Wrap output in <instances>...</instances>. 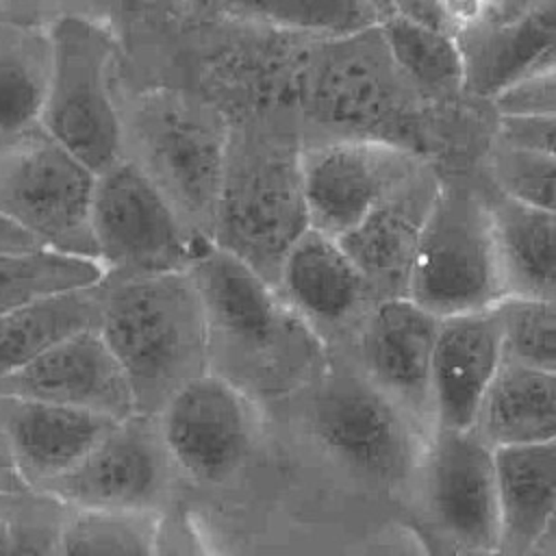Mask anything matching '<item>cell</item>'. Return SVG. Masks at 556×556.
Listing matches in <instances>:
<instances>
[{"mask_svg":"<svg viewBox=\"0 0 556 556\" xmlns=\"http://www.w3.org/2000/svg\"><path fill=\"white\" fill-rule=\"evenodd\" d=\"M52 61L50 24L0 17V143L39 124Z\"/></svg>","mask_w":556,"mask_h":556,"instance_id":"obj_25","label":"cell"},{"mask_svg":"<svg viewBox=\"0 0 556 556\" xmlns=\"http://www.w3.org/2000/svg\"><path fill=\"white\" fill-rule=\"evenodd\" d=\"M441 180L421 165L352 230L339 237L369 280L376 300L406 295L410 261Z\"/></svg>","mask_w":556,"mask_h":556,"instance_id":"obj_20","label":"cell"},{"mask_svg":"<svg viewBox=\"0 0 556 556\" xmlns=\"http://www.w3.org/2000/svg\"><path fill=\"white\" fill-rule=\"evenodd\" d=\"M43 248L35 237L15 226L11 219L0 215V252H24Z\"/></svg>","mask_w":556,"mask_h":556,"instance_id":"obj_37","label":"cell"},{"mask_svg":"<svg viewBox=\"0 0 556 556\" xmlns=\"http://www.w3.org/2000/svg\"><path fill=\"white\" fill-rule=\"evenodd\" d=\"M20 486H26V484L20 480V476L13 467L9 445H7V437H4L2 417H0V493L11 491V489H20Z\"/></svg>","mask_w":556,"mask_h":556,"instance_id":"obj_38","label":"cell"},{"mask_svg":"<svg viewBox=\"0 0 556 556\" xmlns=\"http://www.w3.org/2000/svg\"><path fill=\"white\" fill-rule=\"evenodd\" d=\"M489 169L497 189L526 204L556 213V154L495 137Z\"/></svg>","mask_w":556,"mask_h":556,"instance_id":"obj_30","label":"cell"},{"mask_svg":"<svg viewBox=\"0 0 556 556\" xmlns=\"http://www.w3.org/2000/svg\"><path fill=\"white\" fill-rule=\"evenodd\" d=\"M500 552L523 554L547 541L556 526V441L493 447Z\"/></svg>","mask_w":556,"mask_h":556,"instance_id":"obj_21","label":"cell"},{"mask_svg":"<svg viewBox=\"0 0 556 556\" xmlns=\"http://www.w3.org/2000/svg\"><path fill=\"white\" fill-rule=\"evenodd\" d=\"M100 332L126 371L139 413L161 406L211 371L202 300L189 269L106 271Z\"/></svg>","mask_w":556,"mask_h":556,"instance_id":"obj_3","label":"cell"},{"mask_svg":"<svg viewBox=\"0 0 556 556\" xmlns=\"http://www.w3.org/2000/svg\"><path fill=\"white\" fill-rule=\"evenodd\" d=\"M389 13H400L424 26L456 35L460 24L443 0H391ZM387 13V15H389Z\"/></svg>","mask_w":556,"mask_h":556,"instance_id":"obj_36","label":"cell"},{"mask_svg":"<svg viewBox=\"0 0 556 556\" xmlns=\"http://www.w3.org/2000/svg\"><path fill=\"white\" fill-rule=\"evenodd\" d=\"M2 493H0V554H11V536H9V521H7V508H4Z\"/></svg>","mask_w":556,"mask_h":556,"instance_id":"obj_40","label":"cell"},{"mask_svg":"<svg viewBox=\"0 0 556 556\" xmlns=\"http://www.w3.org/2000/svg\"><path fill=\"white\" fill-rule=\"evenodd\" d=\"M91 239L106 271L154 274L187 269L200 243L163 191L126 156L96 174Z\"/></svg>","mask_w":556,"mask_h":556,"instance_id":"obj_10","label":"cell"},{"mask_svg":"<svg viewBox=\"0 0 556 556\" xmlns=\"http://www.w3.org/2000/svg\"><path fill=\"white\" fill-rule=\"evenodd\" d=\"M161 513L67 506L59 554H159Z\"/></svg>","mask_w":556,"mask_h":556,"instance_id":"obj_27","label":"cell"},{"mask_svg":"<svg viewBox=\"0 0 556 556\" xmlns=\"http://www.w3.org/2000/svg\"><path fill=\"white\" fill-rule=\"evenodd\" d=\"M428 106L393 61L380 24L317 37L298 96L302 146L380 139L413 148L408 135Z\"/></svg>","mask_w":556,"mask_h":556,"instance_id":"obj_6","label":"cell"},{"mask_svg":"<svg viewBox=\"0 0 556 556\" xmlns=\"http://www.w3.org/2000/svg\"><path fill=\"white\" fill-rule=\"evenodd\" d=\"M473 428L491 447L556 441V371L504 356Z\"/></svg>","mask_w":556,"mask_h":556,"instance_id":"obj_24","label":"cell"},{"mask_svg":"<svg viewBox=\"0 0 556 556\" xmlns=\"http://www.w3.org/2000/svg\"><path fill=\"white\" fill-rule=\"evenodd\" d=\"M504 356L497 306L441 317L432 354V428H473Z\"/></svg>","mask_w":556,"mask_h":556,"instance_id":"obj_17","label":"cell"},{"mask_svg":"<svg viewBox=\"0 0 556 556\" xmlns=\"http://www.w3.org/2000/svg\"><path fill=\"white\" fill-rule=\"evenodd\" d=\"M265 410L291 469H324L369 491L397 486L417 473L428 439L402 406L339 354L321 376Z\"/></svg>","mask_w":556,"mask_h":556,"instance_id":"obj_1","label":"cell"},{"mask_svg":"<svg viewBox=\"0 0 556 556\" xmlns=\"http://www.w3.org/2000/svg\"><path fill=\"white\" fill-rule=\"evenodd\" d=\"M467 96L493 102L528 78L556 46V0H536L506 15H480L456 33Z\"/></svg>","mask_w":556,"mask_h":556,"instance_id":"obj_19","label":"cell"},{"mask_svg":"<svg viewBox=\"0 0 556 556\" xmlns=\"http://www.w3.org/2000/svg\"><path fill=\"white\" fill-rule=\"evenodd\" d=\"M106 269L96 258L48 248L0 252V315L48 291L102 280Z\"/></svg>","mask_w":556,"mask_h":556,"instance_id":"obj_28","label":"cell"},{"mask_svg":"<svg viewBox=\"0 0 556 556\" xmlns=\"http://www.w3.org/2000/svg\"><path fill=\"white\" fill-rule=\"evenodd\" d=\"M54 61L39 124L96 174L124 156L117 39L104 15L50 24Z\"/></svg>","mask_w":556,"mask_h":556,"instance_id":"obj_7","label":"cell"},{"mask_svg":"<svg viewBox=\"0 0 556 556\" xmlns=\"http://www.w3.org/2000/svg\"><path fill=\"white\" fill-rule=\"evenodd\" d=\"M9 454L26 486H43L74 469L117 419L46 400L0 393Z\"/></svg>","mask_w":556,"mask_h":556,"instance_id":"obj_18","label":"cell"},{"mask_svg":"<svg viewBox=\"0 0 556 556\" xmlns=\"http://www.w3.org/2000/svg\"><path fill=\"white\" fill-rule=\"evenodd\" d=\"M371 4H374V9H376V13H378V20H382V17L389 13L391 0H371ZM378 24H380V22H378Z\"/></svg>","mask_w":556,"mask_h":556,"instance_id":"obj_42","label":"cell"},{"mask_svg":"<svg viewBox=\"0 0 556 556\" xmlns=\"http://www.w3.org/2000/svg\"><path fill=\"white\" fill-rule=\"evenodd\" d=\"M124 156L169 200L200 243H213L230 119L185 85L119 93Z\"/></svg>","mask_w":556,"mask_h":556,"instance_id":"obj_4","label":"cell"},{"mask_svg":"<svg viewBox=\"0 0 556 556\" xmlns=\"http://www.w3.org/2000/svg\"><path fill=\"white\" fill-rule=\"evenodd\" d=\"M497 137L556 154V113L497 115Z\"/></svg>","mask_w":556,"mask_h":556,"instance_id":"obj_35","label":"cell"},{"mask_svg":"<svg viewBox=\"0 0 556 556\" xmlns=\"http://www.w3.org/2000/svg\"><path fill=\"white\" fill-rule=\"evenodd\" d=\"M547 70H556V46L541 59V63L536 65V70L532 74H539V72H547ZM530 74V76H532Z\"/></svg>","mask_w":556,"mask_h":556,"instance_id":"obj_41","label":"cell"},{"mask_svg":"<svg viewBox=\"0 0 556 556\" xmlns=\"http://www.w3.org/2000/svg\"><path fill=\"white\" fill-rule=\"evenodd\" d=\"M497 115H545L556 113V70L532 74L493 102Z\"/></svg>","mask_w":556,"mask_h":556,"instance_id":"obj_33","label":"cell"},{"mask_svg":"<svg viewBox=\"0 0 556 556\" xmlns=\"http://www.w3.org/2000/svg\"><path fill=\"white\" fill-rule=\"evenodd\" d=\"M434 313L408 295L378 298L348 345L339 352L426 432L432 430V354L439 330Z\"/></svg>","mask_w":556,"mask_h":556,"instance_id":"obj_14","label":"cell"},{"mask_svg":"<svg viewBox=\"0 0 556 556\" xmlns=\"http://www.w3.org/2000/svg\"><path fill=\"white\" fill-rule=\"evenodd\" d=\"M406 295L437 317L493 308L504 300L489 202L441 182L421 228Z\"/></svg>","mask_w":556,"mask_h":556,"instance_id":"obj_8","label":"cell"},{"mask_svg":"<svg viewBox=\"0 0 556 556\" xmlns=\"http://www.w3.org/2000/svg\"><path fill=\"white\" fill-rule=\"evenodd\" d=\"M276 289L326 341L330 352L348 345L376 302L374 289L343 243L308 226L285 254Z\"/></svg>","mask_w":556,"mask_h":556,"instance_id":"obj_15","label":"cell"},{"mask_svg":"<svg viewBox=\"0 0 556 556\" xmlns=\"http://www.w3.org/2000/svg\"><path fill=\"white\" fill-rule=\"evenodd\" d=\"M295 119L230 124L213 243L276 285L280 263L308 228Z\"/></svg>","mask_w":556,"mask_h":556,"instance_id":"obj_5","label":"cell"},{"mask_svg":"<svg viewBox=\"0 0 556 556\" xmlns=\"http://www.w3.org/2000/svg\"><path fill=\"white\" fill-rule=\"evenodd\" d=\"M93 185L96 172L41 124L0 143V215L48 250L98 261Z\"/></svg>","mask_w":556,"mask_h":556,"instance_id":"obj_9","label":"cell"},{"mask_svg":"<svg viewBox=\"0 0 556 556\" xmlns=\"http://www.w3.org/2000/svg\"><path fill=\"white\" fill-rule=\"evenodd\" d=\"M11 554H59V539L67 504L48 491L20 486L2 493Z\"/></svg>","mask_w":556,"mask_h":556,"instance_id":"obj_31","label":"cell"},{"mask_svg":"<svg viewBox=\"0 0 556 556\" xmlns=\"http://www.w3.org/2000/svg\"><path fill=\"white\" fill-rule=\"evenodd\" d=\"M102 280L30 298L0 315V378L13 374L65 339L100 328Z\"/></svg>","mask_w":556,"mask_h":556,"instance_id":"obj_23","label":"cell"},{"mask_svg":"<svg viewBox=\"0 0 556 556\" xmlns=\"http://www.w3.org/2000/svg\"><path fill=\"white\" fill-rule=\"evenodd\" d=\"M419 497L437 534L458 552H500L493 447L476 428L434 426L417 465Z\"/></svg>","mask_w":556,"mask_h":556,"instance_id":"obj_12","label":"cell"},{"mask_svg":"<svg viewBox=\"0 0 556 556\" xmlns=\"http://www.w3.org/2000/svg\"><path fill=\"white\" fill-rule=\"evenodd\" d=\"M489 208L504 300H556V213L502 191Z\"/></svg>","mask_w":556,"mask_h":556,"instance_id":"obj_22","label":"cell"},{"mask_svg":"<svg viewBox=\"0 0 556 556\" xmlns=\"http://www.w3.org/2000/svg\"><path fill=\"white\" fill-rule=\"evenodd\" d=\"M0 393L65 404L113 419L137 410L126 371L100 328L78 332L0 378Z\"/></svg>","mask_w":556,"mask_h":556,"instance_id":"obj_16","label":"cell"},{"mask_svg":"<svg viewBox=\"0 0 556 556\" xmlns=\"http://www.w3.org/2000/svg\"><path fill=\"white\" fill-rule=\"evenodd\" d=\"M554 536H556V526H554V532H552V536H549V539H554Z\"/></svg>","mask_w":556,"mask_h":556,"instance_id":"obj_43","label":"cell"},{"mask_svg":"<svg viewBox=\"0 0 556 556\" xmlns=\"http://www.w3.org/2000/svg\"><path fill=\"white\" fill-rule=\"evenodd\" d=\"M421 165L413 148L380 139L302 146L300 169L308 226L339 239Z\"/></svg>","mask_w":556,"mask_h":556,"instance_id":"obj_13","label":"cell"},{"mask_svg":"<svg viewBox=\"0 0 556 556\" xmlns=\"http://www.w3.org/2000/svg\"><path fill=\"white\" fill-rule=\"evenodd\" d=\"M506 356L556 371V300H502Z\"/></svg>","mask_w":556,"mask_h":556,"instance_id":"obj_32","label":"cell"},{"mask_svg":"<svg viewBox=\"0 0 556 556\" xmlns=\"http://www.w3.org/2000/svg\"><path fill=\"white\" fill-rule=\"evenodd\" d=\"M380 28L400 72L430 106L467 96L465 61L456 35L424 26L400 13L384 15Z\"/></svg>","mask_w":556,"mask_h":556,"instance_id":"obj_26","label":"cell"},{"mask_svg":"<svg viewBox=\"0 0 556 556\" xmlns=\"http://www.w3.org/2000/svg\"><path fill=\"white\" fill-rule=\"evenodd\" d=\"M104 0H0V17L52 24L63 15H104Z\"/></svg>","mask_w":556,"mask_h":556,"instance_id":"obj_34","label":"cell"},{"mask_svg":"<svg viewBox=\"0 0 556 556\" xmlns=\"http://www.w3.org/2000/svg\"><path fill=\"white\" fill-rule=\"evenodd\" d=\"M39 489L74 508L163 513L178 500L180 478L156 413L135 410L117 419L74 469Z\"/></svg>","mask_w":556,"mask_h":556,"instance_id":"obj_11","label":"cell"},{"mask_svg":"<svg viewBox=\"0 0 556 556\" xmlns=\"http://www.w3.org/2000/svg\"><path fill=\"white\" fill-rule=\"evenodd\" d=\"M250 15L278 28L315 37L348 35L378 24L371 0H226Z\"/></svg>","mask_w":556,"mask_h":556,"instance_id":"obj_29","label":"cell"},{"mask_svg":"<svg viewBox=\"0 0 556 556\" xmlns=\"http://www.w3.org/2000/svg\"><path fill=\"white\" fill-rule=\"evenodd\" d=\"M187 269L204 308L211 371L269 408L328 369L326 341L245 261L208 243Z\"/></svg>","mask_w":556,"mask_h":556,"instance_id":"obj_2","label":"cell"},{"mask_svg":"<svg viewBox=\"0 0 556 556\" xmlns=\"http://www.w3.org/2000/svg\"><path fill=\"white\" fill-rule=\"evenodd\" d=\"M443 2L447 4L452 15L463 26L465 22H471V20L480 17L491 7L493 0H443Z\"/></svg>","mask_w":556,"mask_h":556,"instance_id":"obj_39","label":"cell"}]
</instances>
